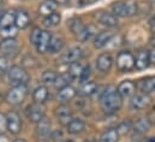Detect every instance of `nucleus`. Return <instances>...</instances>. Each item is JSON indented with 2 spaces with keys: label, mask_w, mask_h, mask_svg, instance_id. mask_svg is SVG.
I'll list each match as a JSON object with an SVG mask.
<instances>
[{
  "label": "nucleus",
  "mask_w": 155,
  "mask_h": 142,
  "mask_svg": "<svg viewBox=\"0 0 155 142\" xmlns=\"http://www.w3.org/2000/svg\"><path fill=\"white\" fill-rule=\"evenodd\" d=\"M15 142H27L25 140H16Z\"/></svg>",
  "instance_id": "47"
},
{
  "label": "nucleus",
  "mask_w": 155,
  "mask_h": 142,
  "mask_svg": "<svg viewBox=\"0 0 155 142\" xmlns=\"http://www.w3.org/2000/svg\"><path fill=\"white\" fill-rule=\"evenodd\" d=\"M125 4H126V7H127L129 17L137 13V2H136L135 0H127Z\"/></svg>",
  "instance_id": "38"
},
{
  "label": "nucleus",
  "mask_w": 155,
  "mask_h": 142,
  "mask_svg": "<svg viewBox=\"0 0 155 142\" xmlns=\"http://www.w3.org/2000/svg\"><path fill=\"white\" fill-rule=\"evenodd\" d=\"M57 8H58V2H55L54 0H43L39 7V13L43 17H47L57 12Z\"/></svg>",
  "instance_id": "17"
},
{
  "label": "nucleus",
  "mask_w": 155,
  "mask_h": 142,
  "mask_svg": "<svg viewBox=\"0 0 155 142\" xmlns=\"http://www.w3.org/2000/svg\"><path fill=\"white\" fill-rule=\"evenodd\" d=\"M152 1H153V2H155V0H152Z\"/></svg>",
  "instance_id": "49"
},
{
  "label": "nucleus",
  "mask_w": 155,
  "mask_h": 142,
  "mask_svg": "<svg viewBox=\"0 0 155 142\" xmlns=\"http://www.w3.org/2000/svg\"><path fill=\"white\" fill-rule=\"evenodd\" d=\"M30 23L29 15L25 11H18L15 16V25L18 29H25Z\"/></svg>",
  "instance_id": "21"
},
{
  "label": "nucleus",
  "mask_w": 155,
  "mask_h": 142,
  "mask_svg": "<svg viewBox=\"0 0 155 142\" xmlns=\"http://www.w3.org/2000/svg\"><path fill=\"white\" fill-rule=\"evenodd\" d=\"M0 142H10V140H8V137L6 135L0 134Z\"/></svg>",
  "instance_id": "43"
},
{
  "label": "nucleus",
  "mask_w": 155,
  "mask_h": 142,
  "mask_svg": "<svg viewBox=\"0 0 155 142\" xmlns=\"http://www.w3.org/2000/svg\"><path fill=\"white\" fill-rule=\"evenodd\" d=\"M55 116H57V118L60 123L68 125V123L72 119V111L66 105H60L55 110Z\"/></svg>",
  "instance_id": "15"
},
{
  "label": "nucleus",
  "mask_w": 155,
  "mask_h": 142,
  "mask_svg": "<svg viewBox=\"0 0 155 142\" xmlns=\"http://www.w3.org/2000/svg\"><path fill=\"white\" fill-rule=\"evenodd\" d=\"M7 81L13 86L27 84L29 81V75L23 68L15 65L7 70Z\"/></svg>",
  "instance_id": "3"
},
{
  "label": "nucleus",
  "mask_w": 155,
  "mask_h": 142,
  "mask_svg": "<svg viewBox=\"0 0 155 142\" xmlns=\"http://www.w3.org/2000/svg\"><path fill=\"white\" fill-rule=\"evenodd\" d=\"M17 27L13 24V25H10V27H6V28H1L0 29V34L4 39H11V37H15L17 34Z\"/></svg>",
  "instance_id": "35"
},
{
  "label": "nucleus",
  "mask_w": 155,
  "mask_h": 142,
  "mask_svg": "<svg viewBox=\"0 0 155 142\" xmlns=\"http://www.w3.org/2000/svg\"><path fill=\"white\" fill-rule=\"evenodd\" d=\"M60 21H61L60 13L54 12V13H52V15L45 17L43 23H45V25H47V27H57V25L60 23Z\"/></svg>",
  "instance_id": "30"
},
{
  "label": "nucleus",
  "mask_w": 155,
  "mask_h": 142,
  "mask_svg": "<svg viewBox=\"0 0 155 142\" xmlns=\"http://www.w3.org/2000/svg\"><path fill=\"white\" fill-rule=\"evenodd\" d=\"M55 2H60V4H64V2H66L68 0H54Z\"/></svg>",
  "instance_id": "46"
},
{
  "label": "nucleus",
  "mask_w": 155,
  "mask_h": 142,
  "mask_svg": "<svg viewBox=\"0 0 155 142\" xmlns=\"http://www.w3.org/2000/svg\"><path fill=\"white\" fill-rule=\"evenodd\" d=\"M69 28L76 35V37H77L79 41H87V40H89L91 36L94 35V33H95V28L94 27H91V25H89V27L84 25L82 23V21L78 19V18L70 19Z\"/></svg>",
  "instance_id": "2"
},
{
  "label": "nucleus",
  "mask_w": 155,
  "mask_h": 142,
  "mask_svg": "<svg viewBox=\"0 0 155 142\" xmlns=\"http://www.w3.org/2000/svg\"><path fill=\"white\" fill-rule=\"evenodd\" d=\"M5 130H7V118L5 114L0 113V134H2Z\"/></svg>",
  "instance_id": "40"
},
{
  "label": "nucleus",
  "mask_w": 155,
  "mask_h": 142,
  "mask_svg": "<svg viewBox=\"0 0 155 142\" xmlns=\"http://www.w3.org/2000/svg\"><path fill=\"white\" fill-rule=\"evenodd\" d=\"M117 68L119 71L127 72L135 68V57L129 51L119 52L117 56Z\"/></svg>",
  "instance_id": "5"
},
{
  "label": "nucleus",
  "mask_w": 155,
  "mask_h": 142,
  "mask_svg": "<svg viewBox=\"0 0 155 142\" xmlns=\"http://www.w3.org/2000/svg\"><path fill=\"white\" fill-rule=\"evenodd\" d=\"M75 95H76V89L74 87H71V86H66V87L59 89L58 95H57V99H58L59 103L65 104V103L72 100L75 98Z\"/></svg>",
  "instance_id": "14"
},
{
  "label": "nucleus",
  "mask_w": 155,
  "mask_h": 142,
  "mask_svg": "<svg viewBox=\"0 0 155 142\" xmlns=\"http://www.w3.org/2000/svg\"><path fill=\"white\" fill-rule=\"evenodd\" d=\"M41 34H42V30L40 28H34L30 33V42L36 46V43L39 42L40 37H41Z\"/></svg>",
  "instance_id": "37"
},
{
  "label": "nucleus",
  "mask_w": 155,
  "mask_h": 142,
  "mask_svg": "<svg viewBox=\"0 0 155 142\" xmlns=\"http://www.w3.org/2000/svg\"><path fill=\"white\" fill-rule=\"evenodd\" d=\"M131 129H132V123L130 120H124L118 125L117 131L119 135H126Z\"/></svg>",
  "instance_id": "36"
},
{
  "label": "nucleus",
  "mask_w": 155,
  "mask_h": 142,
  "mask_svg": "<svg viewBox=\"0 0 155 142\" xmlns=\"http://www.w3.org/2000/svg\"><path fill=\"white\" fill-rule=\"evenodd\" d=\"M57 77H58V75L53 70H46L42 73L41 79H42L43 84H54L57 81Z\"/></svg>",
  "instance_id": "33"
},
{
  "label": "nucleus",
  "mask_w": 155,
  "mask_h": 142,
  "mask_svg": "<svg viewBox=\"0 0 155 142\" xmlns=\"http://www.w3.org/2000/svg\"><path fill=\"white\" fill-rule=\"evenodd\" d=\"M63 47H64V40L59 36H52L51 42H49V47H48V52L49 53H58L61 51Z\"/></svg>",
  "instance_id": "26"
},
{
  "label": "nucleus",
  "mask_w": 155,
  "mask_h": 142,
  "mask_svg": "<svg viewBox=\"0 0 155 142\" xmlns=\"http://www.w3.org/2000/svg\"><path fill=\"white\" fill-rule=\"evenodd\" d=\"M7 118V130L11 134L17 135L22 130V120L17 112H8L6 114Z\"/></svg>",
  "instance_id": "6"
},
{
  "label": "nucleus",
  "mask_w": 155,
  "mask_h": 142,
  "mask_svg": "<svg viewBox=\"0 0 155 142\" xmlns=\"http://www.w3.org/2000/svg\"><path fill=\"white\" fill-rule=\"evenodd\" d=\"M0 49L5 56L7 57H11V56H15L18 51V42L15 37H11V39H5L1 43H0Z\"/></svg>",
  "instance_id": "9"
},
{
  "label": "nucleus",
  "mask_w": 155,
  "mask_h": 142,
  "mask_svg": "<svg viewBox=\"0 0 155 142\" xmlns=\"http://www.w3.org/2000/svg\"><path fill=\"white\" fill-rule=\"evenodd\" d=\"M83 56V51L81 47H72L70 48L65 54H63L59 59V62L61 64H72L75 62H78Z\"/></svg>",
  "instance_id": "8"
},
{
  "label": "nucleus",
  "mask_w": 155,
  "mask_h": 142,
  "mask_svg": "<svg viewBox=\"0 0 155 142\" xmlns=\"http://www.w3.org/2000/svg\"><path fill=\"white\" fill-rule=\"evenodd\" d=\"M112 11H113V15H116L117 17H129V12L125 2H121V1L113 2Z\"/></svg>",
  "instance_id": "27"
},
{
  "label": "nucleus",
  "mask_w": 155,
  "mask_h": 142,
  "mask_svg": "<svg viewBox=\"0 0 155 142\" xmlns=\"http://www.w3.org/2000/svg\"><path fill=\"white\" fill-rule=\"evenodd\" d=\"M7 72V59L2 56L0 57V75Z\"/></svg>",
  "instance_id": "41"
},
{
  "label": "nucleus",
  "mask_w": 155,
  "mask_h": 142,
  "mask_svg": "<svg viewBox=\"0 0 155 142\" xmlns=\"http://www.w3.org/2000/svg\"><path fill=\"white\" fill-rule=\"evenodd\" d=\"M101 108L107 113H114L123 106V96L118 93V89L113 86H108L100 98Z\"/></svg>",
  "instance_id": "1"
},
{
  "label": "nucleus",
  "mask_w": 155,
  "mask_h": 142,
  "mask_svg": "<svg viewBox=\"0 0 155 142\" xmlns=\"http://www.w3.org/2000/svg\"><path fill=\"white\" fill-rule=\"evenodd\" d=\"M112 64H113V58L110 53H102L96 59V66L102 72H108L112 68Z\"/></svg>",
  "instance_id": "13"
},
{
  "label": "nucleus",
  "mask_w": 155,
  "mask_h": 142,
  "mask_svg": "<svg viewBox=\"0 0 155 142\" xmlns=\"http://www.w3.org/2000/svg\"><path fill=\"white\" fill-rule=\"evenodd\" d=\"M51 131V122L47 119V118H42L38 123V129H36V133L40 136H46L48 135Z\"/></svg>",
  "instance_id": "28"
},
{
  "label": "nucleus",
  "mask_w": 155,
  "mask_h": 142,
  "mask_svg": "<svg viewBox=\"0 0 155 142\" xmlns=\"http://www.w3.org/2000/svg\"><path fill=\"white\" fill-rule=\"evenodd\" d=\"M149 24H150V29H152L153 32H155V16L152 18V21H150V23H149Z\"/></svg>",
  "instance_id": "44"
},
{
  "label": "nucleus",
  "mask_w": 155,
  "mask_h": 142,
  "mask_svg": "<svg viewBox=\"0 0 155 142\" xmlns=\"http://www.w3.org/2000/svg\"><path fill=\"white\" fill-rule=\"evenodd\" d=\"M150 104V98L148 94L146 93H141V94H135L131 100H130V107L135 111H140L143 110Z\"/></svg>",
  "instance_id": "7"
},
{
  "label": "nucleus",
  "mask_w": 155,
  "mask_h": 142,
  "mask_svg": "<svg viewBox=\"0 0 155 142\" xmlns=\"http://www.w3.org/2000/svg\"><path fill=\"white\" fill-rule=\"evenodd\" d=\"M149 128H150V122L148 118H141L135 124V130L140 134H144L146 131L149 130Z\"/></svg>",
  "instance_id": "31"
},
{
  "label": "nucleus",
  "mask_w": 155,
  "mask_h": 142,
  "mask_svg": "<svg viewBox=\"0 0 155 142\" xmlns=\"http://www.w3.org/2000/svg\"><path fill=\"white\" fill-rule=\"evenodd\" d=\"M27 116L29 118L30 122L33 123H39L42 118H45V111H43V107L41 104H33L28 107L27 110Z\"/></svg>",
  "instance_id": "10"
},
{
  "label": "nucleus",
  "mask_w": 155,
  "mask_h": 142,
  "mask_svg": "<svg viewBox=\"0 0 155 142\" xmlns=\"http://www.w3.org/2000/svg\"><path fill=\"white\" fill-rule=\"evenodd\" d=\"M0 18H1V13H0Z\"/></svg>",
  "instance_id": "50"
},
{
  "label": "nucleus",
  "mask_w": 155,
  "mask_h": 142,
  "mask_svg": "<svg viewBox=\"0 0 155 142\" xmlns=\"http://www.w3.org/2000/svg\"><path fill=\"white\" fill-rule=\"evenodd\" d=\"M99 22L105 25V27H108V28H114L118 25V17L113 13H108V12H102L97 17Z\"/></svg>",
  "instance_id": "18"
},
{
  "label": "nucleus",
  "mask_w": 155,
  "mask_h": 142,
  "mask_svg": "<svg viewBox=\"0 0 155 142\" xmlns=\"http://www.w3.org/2000/svg\"><path fill=\"white\" fill-rule=\"evenodd\" d=\"M15 16H16V13H13V12L2 13L1 18H0V29L10 27V25H13L15 24Z\"/></svg>",
  "instance_id": "29"
},
{
  "label": "nucleus",
  "mask_w": 155,
  "mask_h": 142,
  "mask_svg": "<svg viewBox=\"0 0 155 142\" xmlns=\"http://www.w3.org/2000/svg\"><path fill=\"white\" fill-rule=\"evenodd\" d=\"M118 140H119V134H118L117 129L111 128L102 133L99 142H118Z\"/></svg>",
  "instance_id": "25"
},
{
  "label": "nucleus",
  "mask_w": 155,
  "mask_h": 142,
  "mask_svg": "<svg viewBox=\"0 0 155 142\" xmlns=\"http://www.w3.org/2000/svg\"><path fill=\"white\" fill-rule=\"evenodd\" d=\"M154 124H155V120H154Z\"/></svg>",
  "instance_id": "51"
},
{
  "label": "nucleus",
  "mask_w": 155,
  "mask_h": 142,
  "mask_svg": "<svg viewBox=\"0 0 155 142\" xmlns=\"http://www.w3.org/2000/svg\"><path fill=\"white\" fill-rule=\"evenodd\" d=\"M147 142H155V136L150 137V139H148V140H147Z\"/></svg>",
  "instance_id": "45"
},
{
  "label": "nucleus",
  "mask_w": 155,
  "mask_h": 142,
  "mask_svg": "<svg viewBox=\"0 0 155 142\" xmlns=\"http://www.w3.org/2000/svg\"><path fill=\"white\" fill-rule=\"evenodd\" d=\"M28 94V89H27V86L25 84H19V86H13L8 92H7V95H6V100L8 104L11 105H18V104H22Z\"/></svg>",
  "instance_id": "4"
},
{
  "label": "nucleus",
  "mask_w": 155,
  "mask_h": 142,
  "mask_svg": "<svg viewBox=\"0 0 155 142\" xmlns=\"http://www.w3.org/2000/svg\"><path fill=\"white\" fill-rule=\"evenodd\" d=\"M149 59H150V64L155 65V47H153L152 51L149 52Z\"/></svg>",
  "instance_id": "42"
},
{
  "label": "nucleus",
  "mask_w": 155,
  "mask_h": 142,
  "mask_svg": "<svg viewBox=\"0 0 155 142\" xmlns=\"http://www.w3.org/2000/svg\"><path fill=\"white\" fill-rule=\"evenodd\" d=\"M84 127H85V124L81 118H72L66 125L68 131L70 134H79V133H82L84 130Z\"/></svg>",
  "instance_id": "22"
},
{
  "label": "nucleus",
  "mask_w": 155,
  "mask_h": 142,
  "mask_svg": "<svg viewBox=\"0 0 155 142\" xmlns=\"http://www.w3.org/2000/svg\"><path fill=\"white\" fill-rule=\"evenodd\" d=\"M97 90V84L95 82H84L79 88L78 93L82 96H90Z\"/></svg>",
  "instance_id": "24"
},
{
  "label": "nucleus",
  "mask_w": 155,
  "mask_h": 142,
  "mask_svg": "<svg viewBox=\"0 0 155 142\" xmlns=\"http://www.w3.org/2000/svg\"><path fill=\"white\" fill-rule=\"evenodd\" d=\"M138 86H140V89L142 90V93H146L148 95L152 93H155V76H149V77L141 79Z\"/></svg>",
  "instance_id": "20"
},
{
  "label": "nucleus",
  "mask_w": 155,
  "mask_h": 142,
  "mask_svg": "<svg viewBox=\"0 0 155 142\" xmlns=\"http://www.w3.org/2000/svg\"><path fill=\"white\" fill-rule=\"evenodd\" d=\"M89 2H95V1H97V0H88Z\"/></svg>",
  "instance_id": "48"
},
{
  "label": "nucleus",
  "mask_w": 155,
  "mask_h": 142,
  "mask_svg": "<svg viewBox=\"0 0 155 142\" xmlns=\"http://www.w3.org/2000/svg\"><path fill=\"white\" fill-rule=\"evenodd\" d=\"M51 39H52V35H51L49 32L42 30V34H41V37H40L39 42L36 43V49H38L39 53H46V52L48 51Z\"/></svg>",
  "instance_id": "19"
},
{
  "label": "nucleus",
  "mask_w": 155,
  "mask_h": 142,
  "mask_svg": "<svg viewBox=\"0 0 155 142\" xmlns=\"http://www.w3.org/2000/svg\"><path fill=\"white\" fill-rule=\"evenodd\" d=\"M118 93L123 96V98H130L134 96L136 93V84L132 81H123L119 86H118Z\"/></svg>",
  "instance_id": "12"
},
{
  "label": "nucleus",
  "mask_w": 155,
  "mask_h": 142,
  "mask_svg": "<svg viewBox=\"0 0 155 142\" xmlns=\"http://www.w3.org/2000/svg\"><path fill=\"white\" fill-rule=\"evenodd\" d=\"M149 64H150L149 52L146 49H140L135 58V68L137 70H144L149 66Z\"/></svg>",
  "instance_id": "11"
},
{
  "label": "nucleus",
  "mask_w": 155,
  "mask_h": 142,
  "mask_svg": "<svg viewBox=\"0 0 155 142\" xmlns=\"http://www.w3.org/2000/svg\"><path fill=\"white\" fill-rule=\"evenodd\" d=\"M71 79H72V77L69 75V72H68V73H61V75H59V76L57 77V81H55L54 86H55L58 89H61V88H64V87H66V86H70L69 83H70Z\"/></svg>",
  "instance_id": "32"
},
{
  "label": "nucleus",
  "mask_w": 155,
  "mask_h": 142,
  "mask_svg": "<svg viewBox=\"0 0 155 142\" xmlns=\"http://www.w3.org/2000/svg\"><path fill=\"white\" fill-rule=\"evenodd\" d=\"M114 36V34L110 30H104L100 32L99 34H96L95 39H94V46L96 48H102L106 45H108V42L112 40V37Z\"/></svg>",
  "instance_id": "16"
},
{
  "label": "nucleus",
  "mask_w": 155,
  "mask_h": 142,
  "mask_svg": "<svg viewBox=\"0 0 155 142\" xmlns=\"http://www.w3.org/2000/svg\"><path fill=\"white\" fill-rule=\"evenodd\" d=\"M90 73H91L90 66H89V65L84 66V68H83V71H82V73H81V76H79L81 82H82V83L88 82V79H89V77H90Z\"/></svg>",
  "instance_id": "39"
},
{
  "label": "nucleus",
  "mask_w": 155,
  "mask_h": 142,
  "mask_svg": "<svg viewBox=\"0 0 155 142\" xmlns=\"http://www.w3.org/2000/svg\"><path fill=\"white\" fill-rule=\"evenodd\" d=\"M33 98H34L35 103H38V104L46 103L47 99H48V89H47V87L46 86H40V87H38L34 90Z\"/></svg>",
  "instance_id": "23"
},
{
  "label": "nucleus",
  "mask_w": 155,
  "mask_h": 142,
  "mask_svg": "<svg viewBox=\"0 0 155 142\" xmlns=\"http://www.w3.org/2000/svg\"><path fill=\"white\" fill-rule=\"evenodd\" d=\"M83 65L79 63V62H75V63H72V64H70V66H69V75L72 77V78H79V76H81V73H82V71H83Z\"/></svg>",
  "instance_id": "34"
}]
</instances>
